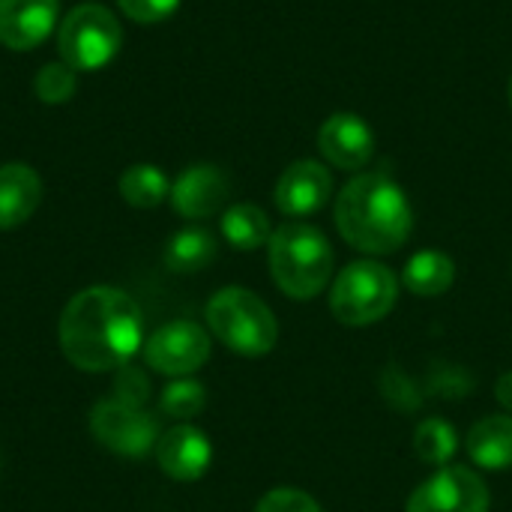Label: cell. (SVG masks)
<instances>
[{
    "label": "cell",
    "mask_w": 512,
    "mask_h": 512,
    "mask_svg": "<svg viewBox=\"0 0 512 512\" xmlns=\"http://www.w3.org/2000/svg\"><path fill=\"white\" fill-rule=\"evenodd\" d=\"M468 456L474 465L486 471H507L512 468V414L483 417L468 432Z\"/></svg>",
    "instance_id": "2e32d148"
},
{
    "label": "cell",
    "mask_w": 512,
    "mask_h": 512,
    "mask_svg": "<svg viewBox=\"0 0 512 512\" xmlns=\"http://www.w3.org/2000/svg\"><path fill=\"white\" fill-rule=\"evenodd\" d=\"M42 201V177L24 162L0 165V231L24 225Z\"/></svg>",
    "instance_id": "9a60e30c"
},
{
    "label": "cell",
    "mask_w": 512,
    "mask_h": 512,
    "mask_svg": "<svg viewBox=\"0 0 512 512\" xmlns=\"http://www.w3.org/2000/svg\"><path fill=\"white\" fill-rule=\"evenodd\" d=\"M255 512H321V507H318V501L312 495H306L300 489L282 486V489L267 492L258 501V510Z\"/></svg>",
    "instance_id": "d4e9b609"
},
{
    "label": "cell",
    "mask_w": 512,
    "mask_h": 512,
    "mask_svg": "<svg viewBox=\"0 0 512 512\" xmlns=\"http://www.w3.org/2000/svg\"><path fill=\"white\" fill-rule=\"evenodd\" d=\"M60 18V0H0V42L12 51L39 48Z\"/></svg>",
    "instance_id": "4fadbf2b"
},
{
    "label": "cell",
    "mask_w": 512,
    "mask_h": 512,
    "mask_svg": "<svg viewBox=\"0 0 512 512\" xmlns=\"http://www.w3.org/2000/svg\"><path fill=\"white\" fill-rule=\"evenodd\" d=\"M495 396H498V402H501V405H504V408L512 414V372H507V375H501V378H498Z\"/></svg>",
    "instance_id": "4316f807"
},
{
    "label": "cell",
    "mask_w": 512,
    "mask_h": 512,
    "mask_svg": "<svg viewBox=\"0 0 512 512\" xmlns=\"http://www.w3.org/2000/svg\"><path fill=\"white\" fill-rule=\"evenodd\" d=\"M330 192H333L330 171L315 159H300L282 171L273 201H276L279 213L300 219V216L318 213L330 201Z\"/></svg>",
    "instance_id": "7c38bea8"
},
{
    "label": "cell",
    "mask_w": 512,
    "mask_h": 512,
    "mask_svg": "<svg viewBox=\"0 0 512 512\" xmlns=\"http://www.w3.org/2000/svg\"><path fill=\"white\" fill-rule=\"evenodd\" d=\"M123 201L129 207H138V210H153L159 207L168 195H171V183L168 177L150 165V162H141V165H132L120 174V183H117Z\"/></svg>",
    "instance_id": "ffe728a7"
},
{
    "label": "cell",
    "mask_w": 512,
    "mask_h": 512,
    "mask_svg": "<svg viewBox=\"0 0 512 512\" xmlns=\"http://www.w3.org/2000/svg\"><path fill=\"white\" fill-rule=\"evenodd\" d=\"M90 432L93 438L126 459H141L159 444V420L144 408H129L117 399H102L90 411Z\"/></svg>",
    "instance_id": "52a82bcc"
},
{
    "label": "cell",
    "mask_w": 512,
    "mask_h": 512,
    "mask_svg": "<svg viewBox=\"0 0 512 512\" xmlns=\"http://www.w3.org/2000/svg\"><path fill=\"white\" fill-rule=\"evenodd\" d=\"M216 258V237L204 228H183L165 246V264L174 273H198Z\"/></svg>",
    "instance_id": "d6986e66"
},
{
    "label": "cell",
    "mask_w": 512,
    "mask_h": 512,
    "mask_svg": "<svg viewBox=\"0 0 512 512\" xmlns=\"http://www.w3.org/2000/svg\"><path fill=\"white\" fill-rule=\"evenodd\" d=\"M453 279H456V264L447 252L438 249H423L411 255L402 270L405 288L417 297H441L453 288Z\"/></svg>",
    "instance_id": "e0dca14e"
},
{
    "label": "cell",
    "mask_w": 512,
    "mask_h": 512,
    "mask_svg": "<svg viewBox=\"0 0 512 512\" xmlns=\"http://www.w3.org/2000/svg\"><path fill=\"white\" fill-rule=\"evenodd\" d=\"M204 321L228 351L243 357H264L276 348L279 339L273 309L258 294L237 285L222 288L210 297Z\"/></svg>",
    "instance_id": "277c9868"
},
{
    "label": "cell",
    "mask_w": 512,
    "mask_h": 512,
    "mask_svg": "<svg viewBox=\"0 0 512 512\" xmlns=\"http://www.w3.org/2000/svg\"><path fill=\"white\" fill-rule=\"evenodd\" d=\"M267 261L273 282L291 300L318 297L333 276V246L324 231L306 222L279 225L267 243Z\"/></svg>",
    "instance_id": "3957f363"
},
{
    "label": "cell",
    "mask_w": 512,
    "mask_h": 512,
    "mask_svg": "<svg viewBox=\"0 0 512 512\" xmlns=\"http://www.w3.org/2000/svg\"><path fill=\"white\" fill-rule=\"evenodd\" d=\"M123 15L138 24H159L171 18L180 6V0H117Z\"/></svg>",
    "instance_id": "484cf974"
},
{
    "label": "cell",
    "mask_w": 512,
    "mask_h": 512,
    "mask_svg": "<svg viewBox=\"0 0 512 512\" xmlns=\"http://www.w3.org/2000/svg\"><path fill=\"white\" fill-rule=\"evenodd\" d=\"M414 450H417L420 462H426L432 468H447L459 450V435L447 420L429 417L414 432Z\"/></svg>",
    "instance_id": "44dd1931"
},
{
    "label": "cell",
    "mask_w": 512,
    "mask_h": 512,
    "mask_svg": "<svg viewBox=\"0 0 512 512\" xmlns=\"http://www.w3.org/2000/svg\"><path fill=\"white\" fill-rule=\"evenodd\" d=\"M510 105H512V78H510Z\"/></svg>",
    "instance_id": "83f0119b"
},
{
    "label": "cell",
    "mask_w": 512,
    "mask_h": 512,
    "mask_svg": "<svg viewBox=\"0 0 512 512\" xmlns=\"http://www.w3.org/2000/svg\"><path fill=\"white\" fill-rule=\"evenodd\" d=\"M204 405H207V390L192 378H174L159 396V414L171 420H192L204 411Z\"/></svg>",
    "instance_id": "7402d4cb"
},
{
    "label": "cell",
    "mask_w": 512,
    "mask_h": 512,
    "mask_svg": "<svg viewBox=\"0 0 512 512\" xmlns=\"http://www.w3.org/2000/svg\"><path fill=\"white\" fill-rule=\"evenodd\" d=\"M111 399H117V402H123L129 408H144L147 399H150V378L138 366H132V363L120 366L114 372Z\"/></svg>",
    "instance_id": "cb8c5ba5"
},
{
    "label": "cell",
    "mask_w": 512,
    "mask_h": 512,
    "mask_svg": "<svg viewBox=\"0 0 512 512\" xmlns=\"http://www.w3.org/2000/svg\"><path fill=\"white\" fill-rule=\"evenodd\" d=\"M156 462H159L162 474H168L171 480L195 483L207 474V468L213 462V444L198 426L177 423L165 435H159Z\"/></svg>",
    "instance_id": "30bf717a"
},
{
    "label": "cell",
    "mask_w": 512,
    "mask_h": 512,
    "mask_svg": "<svg viewBox=\"0 0 512 512\" xmlns=\"http://www.w3.org/2000/svg\"><path fill=\"white\" fill-rule=\"evenodd\" d=\"M141 354L147 369L168 378H189L210 360V336L195 321H171L144 342Z\"/></svg>",
    "instance_id": "ba28073f"
},
{
    "label": "cell",
    "mask_w": 512,
    "mask_h": 512,
    "mask_svg": "<svg viewBox=\"0 0 512 512\" xmlns=\"http://www.w3.org/2000/svg\"><path fill=\"white\" fill-rule=\"evenodd\" d=\"M228 177L216 165H192L171 186V204L183 219H207L219 213L228 201Z\"/></svg>",
    "instance_id": "5bb4252c"
},
{
    "label": "cell",
    "mask_w": 512,
    "mask_h": 512,
    "mask_svg": "<svg viewBox=\"0 0 512 512\" xmlns=\"http://www.w3.org/2000/svg\"><path fill=\"white\" fill-rule=\"evenodd\" d=\"M399 297V282L390 267L378 261L348 264L330 291V312L348 327H366L381 321Z\"/></svg>",
    "instance_id": "5b68a950"
},
{
    "label": "cell",
    "mask_w": 512,
    "mask_h": 512,
    "mask_svg": "<svg viewBox=\"0 0 512 512\" xmlns=\"http://www.w3.org/2000/svg\"><path fill=\"white\" fill-rule=\"evenodd\" d=\"M33 90L48 105L69 102L72 93H75V69H69L63 60L60 63H45L33 78Z\"/></svg>",
    "instance_id": "603a6c76"
},
{
    "label": "cell",
    "mask_w": 512,
    "mask_h": 512,
    "mask_svg": "<svg viewBox=\"0 0 512 512\" xmlns=\"http://www.w3.org/2000/svg\"><path fill=\"white\" fill-rule=\"evenodd\" d=\"M336 228L357 252L390 255L408 243L414 210L396 180L360 174L336 198Z\"/></svg>",
    "instance_id": "7a4b0ae2"
},
{
    "label": "cell",
    "mask_w": 512,
    "mask_h": 512,
    "mask_svg": "<svg viewBox=\"0 0 512 512\" xmlns=\"http://www.w3.org/2000/svg\"><path fill=\"white\" fill-rule=\"evenodd\" d=\"M57 339L75 369L117 372L144 348V315L126 291L93 285L63 306Z\"/></svg>",
    "instance_id": "6da1fadb"
},
{
    "label": "cell",
    "mask_w": 512,
    "mask_h": 512,
    "mask_svg": "<svg viewBox=\"0 0 512 512\" xmlns=\"http://www.w3.org/2000/svg\"><path fill=\"white\" fill-rule=\"evenodd\" d=\"M318 150L330 165L342 171H360L363 165H369L375 153V135L363 117L339 111L327 117L318 129Z\"/></svg>",
    "instance_id": "8fae6325"
},
{
    "label": "cell",
    "mask_w": 512,
    "mask_h": 512,
    "mask_svg": "<svg viewBox=\"0 0 512 512\" xmlns=\"http://www.w3.org/2000/svg\"><path fill=\"white\" fill-rule=\"evenodd\" d=\"M492 498L483 477L471 468H438L408 498V512H489Z\"/></svg>",
    "instance_id": "9c48e42d"
},
{
    "label": "cell",
    "mask_w": 512,
    "mask_h": 512,
    "mask_svg": "<svg viewBox=\"0 0 512 512\" xmlns=\"http://www.w3.org/2000/svg\"><path fill=\"white\" fill-rule=\"evenodd\" d=\"M123 30L111 9L102 3H81L69 9L57 30L60 60L75 72H96L108 66L120 51Z\"/></svg>",
    "instance_id": "8992f818"
},
{
    "label": "cell",
    "mask_w": 512,
    "mask_h": 512,
    "mask_svg": "<svg viewBox=\"0 0 512 512\" xmlns=\"http://www.w3.org/2000/svg\"><path fill=\"white\" fill-rule=\"evenodd\" d=\"M222 237L240 249V252H252L270 243L273 228L267 213L258 204H231L222 213Z\"/></svg>",
    "instance_id": "ac0fdd59"
}]
</instances>
